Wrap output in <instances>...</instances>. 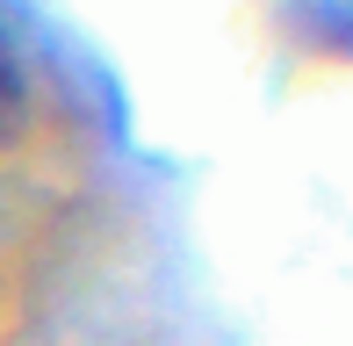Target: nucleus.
<instances>
[{"instance_id": "1", "label": "nucleus", "mask_w": 353, "mask_h": 346, "mask_svg": "<svg viewBox=\"0 0 353 346\" xmlns=\"http://www.w3.org/2000/svg\"><path fill=\"white\" fill-rule=\"evenodd\" d=\"M29 101H37V72H29V43H22V29L0 14V145L8 137H22V123H29Z\"/></svg>"}]
</instances>
